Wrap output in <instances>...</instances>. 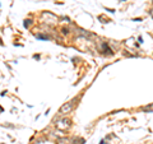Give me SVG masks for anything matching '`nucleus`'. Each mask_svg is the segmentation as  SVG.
I'll return each mask as SVG.
<instances>
[{
  "instance_id": "nucleus-4",
  "label": "nucleus",
  "mask_w": 153,
  "mask_h": 144,
  "mask_svg": "<svg viewBox=\"0 0 153 144\" xmlns=\"http://www.w3.org/2000/svg\"><path fill=\"white\" fill-rule=\"evenodd\" d=\"M151 16L153 17V9H152V10H151Z\"/></svg>"
},
{
  "instance_id": "nucleus-2",
  "label": "nucleus",
  "mask_w": 153,
  "mask_h": 144,
  "mask_svg": "<svg viewBox=\"0 0 153 144\" xmlns=\"http://www.w3.org/2000/svg\"><path fill=\"white\" fill-rule=\"evenodd\" d=\"M71 108H73V102H68V103H65V105L61 106L59 114H61V115H63V114H68V112L71 111Z\"/></svg>"
},
{
  "instance_id": "nucleus-1",
  "label": "nucleus",
  "mask_w": 153,
  "mask_h": 144,
  "mask_svg": "<svg viewBox=\"0 0 153 144\" xmlns=\"http://www.w3.org/2000/svg\"><path fill=\"white\" fill-rule=\"evenodd\" d=\"M69 126H70V121L66 119H61L56 122V128L59 129V130H66Z\"/></svg>"
},
{
  "instance_id": "nucleus-3",
  "label": "nucleus",
  "mask_w": 153,
  "mask_h": 144,
  "mask_svg": "<svg viewBox=\"0 0 153 144\" xmlns=\"http://www.w3.org/2000/svg\"><path fill=\"white\" fill-rule=\"evenodd\" d=\"M142 110H143V111H148V112H151V111H153V105H149V106H144Z\"/></svg>"
}]
</instances>
